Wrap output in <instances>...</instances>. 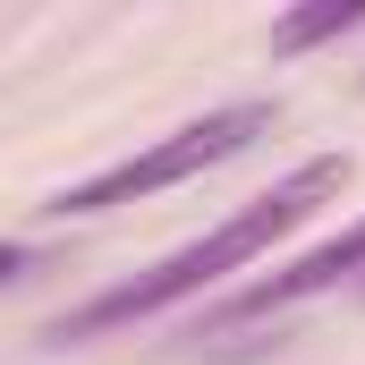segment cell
<instances>
[{"label":"cell","instance_id":"6da1fadb","mask_svg":"<svg viewBox=\"0 0 365 365\" xmlns=\"http://www.w3.org/2000/svg\"><path fill=\"white\" fill-rule=\"evenodd\" d=\"M349 195V153H314V162H297L272 195H255L247 212H230L221 230H204V238H187L170 247L162 264H145L136 280H119V289H102L86 306H68L60 323H51V340H102V331H128V323H153V314H170L187 297H204L212 280L247 272L264 247H280L297 221H314L323 204H340Z\"/></svg>","mask_w":365,"mask_h":365},{"label":"cell","instance_id":"7a4b0ae2","mask_svg":"<svg viewBox=\"0 0 365 365\" xmlns=\"http://www.w3.org/2000/svg\"><path fill=\"white\" fill-rule=\"evenodd\" d=\"M280 110L272 102H221V110H204V119H187L170 136H153L145 153H128V162H102L93 179L60 187L51 195V212H110V204H145V195H162V187L195 179V170H221V162H238L255 136H272Z\"/></svg>","mask_w":365,"mask_h":365},{"label":"cell","instance_id":"3957f363","mask_svg":"<svg viewBox=\"0 0 365 365\" xmlns=\"http://www.w3.org/2000/svg\"><path fill=\"white\" fill-rule=\"evenodd\" d=\"M349 26H365V0L289 9V17H272V51H306V43H331V34H349Z\"/></svg>","mask_w":365,"mask_h":365},{"label":"cell","instance_id":"277c9868","mask_svg":"<svg viewBox=\"0 0 365 365\" xmlns=\"http://www.w3.org/2000/svg\"><path fill=\"white\" fill-rule=\"evenodd\" d=\"M34 264H43L34 247H0V289H9V280H26V272H34Z\"/></svg>","mask_w":365,"mask_h":365},{"label":"cell","instance_id":"5b68a950","mask_svg":"<svg viewBox=\"0 0 365 365\" xmlns=\"http://www.w3.org/2000/svg\"><path fill=\"white\" fill-rule=\"evenodd\" d=\"M357 289H365V280H357Z\"/></svg>","mask_w":365,"mask_h":365}]
</instances>
